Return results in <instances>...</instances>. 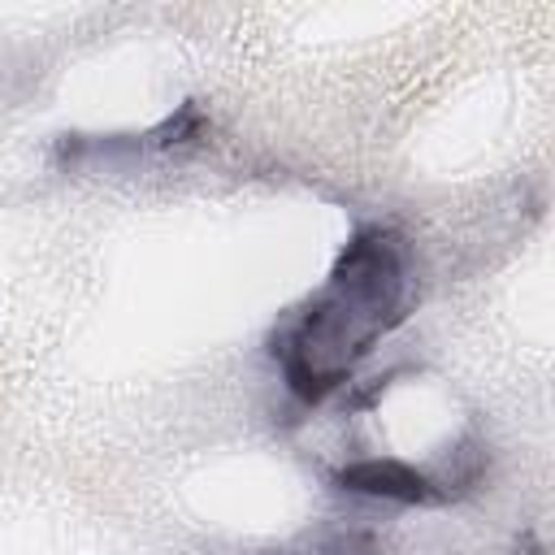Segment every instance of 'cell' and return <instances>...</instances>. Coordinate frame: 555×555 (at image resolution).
<instances>
[{"mask_svg":"<svg viewBox=\"0 0 555 555\" xmlns=\"http://www.w3.org/2000/svg\"><path fill=\"white\" fill-rule=\"evenodd\" d=\"M416 269L408 238L386 225H364L338 251L330 278L273 330L269 351L286 390L299 403L334 395L356 364L408 317Z\"/></svg>","mask_w":555,"mask_h":555,"instance_id":"cell-1","label":"cell"},{"mask_svg":"<svg viewBox=\"0 0 555 555\" xmlns=\"http://www.w3.org/2000/svg\"><path fill=\"white\" fill-rule=\"evenodd\" d=\"M334 481L343 490H360V494H377V499H399V503H442L451 494L442 481H434L429 473H416L403 460H360V464H347Z\"/></svg>","mask_w":555,"mask_h":555,"instance_id":"cell-2","label":"cell"}]
</instances>
